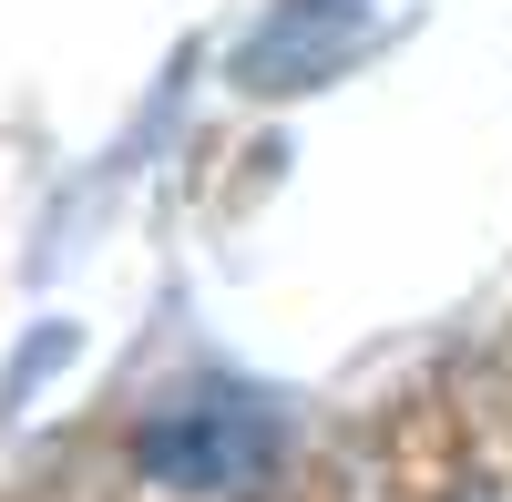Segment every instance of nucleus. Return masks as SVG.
Wrapping results in <instances>:
<instances>
[{
  "label": "nucleus",
  "instance_id": "nucleus-1",
  "mask_svg": "<svg viewBox=\"0 0 512 502\" xmlns=\"http://www.w3.org/2000/svg\"><path fill=\"white\" fill-rule=\"evenodd\" d=\"M256 451H267V421L236 390H205V400H175L134 431V472L164 492H226L236 472H256Z\"/></svg>",
  "mask_w": 512,
  "mask_h": 502
}]
</instances>
